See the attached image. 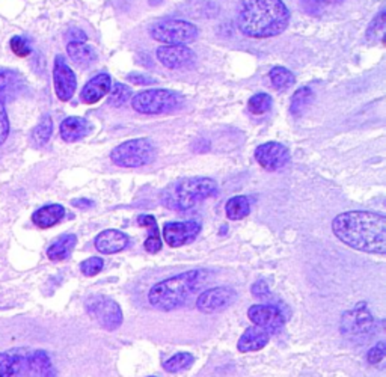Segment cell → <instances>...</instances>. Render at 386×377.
<instances>
[{"instance_id":"6da1fadb","label":"cell","mask_w":386,"mask_h":377,"mask_svg":"<svg viewBox=\"0 0 386 377\" xmlns=\"http://www.w3.org/2000/svg\"><path fill=\"white\" fill-rule=\"evenodd\" d=\"M332 231L347 246L383 257L386 218L371 211H345L332 220Z\"/></svg>"},{"instance_id":"7a4b0ae2","label":"cell","mask_w":386,"mask_h":377,"mask_svg":"<svg viewBox=\"0 0 386 377\" xmlns=\"http://www.w3.org/2000/svg\"><path fill=\"white\" fill-rule=\"evenodd\" d=\"M290 23V11L282 0H245L237 15L240 32L251 38H272Z\"/></svg>"},{"instance_id":"3957f363","label":"cell","mask_w":386,"mask_h":377,"mask_svg":"<svg viewBox=\"0 0 386 377\" xmlns=\"http://www.w3.org/2000/svg\"><path fill=\"white\" fill-rule=\"evenodd\" d=\"M208 272L195 269L175 275L156 284L148 293V300L156 310L174 311L185 305L193 293L207 282Z\"/></svg>"},{"instance_id":"277c9868","label":"cell","mask_w":386,"mask_h":377,"mask_svg":"<svg viewBox=\"0 0 386 377\" xmlns=\"http://www.w3.org/2000/svg\"><path fill=\"white\" fill-rule=\"evenodd\" d=\"M219 187L215 180L206 177L182 178L172 183L164 189L160 201L169 210L186 211L197 206V204L218 195Z\"/></svg>"},{"instance_id":"5b68a950","label":"cell","mask_w":386,"mask_h":377,"mask_svg":"<svg viewBox=\"0 0 386 377\" xmlns=\"http://www.w3.org/2000/svg\"><path fill=\"white\" fill-rule=\"evenodd\" d=\"M156 159V148L149 139H133L115 147L110 152V160L121 168L147 166Z\"/></svg>"},{"instance_id":"8992f818","label":"cell","mask_w":386,"mask_h":377,"mask_svg":"<svg viewBox=\"0 0 386 377\" xmlns=\"http://www.w3.org/2000/svg\"><path fill=\"white\" fill-rule=\"evenodd\" d=\"M149 34L166 46H185L198 38V27L185 20H161L151 26Z\"/></svg>"},{"instance_id":"52a82bcc","label":"cell","mask_w":386,"mask_h":377,"mask_svg":"<svg viewBox=\"0 0 386 377\" xmlns=\"http://www.w3.org/2000/svg\"><path fill=\"white\" fill-rule=\"evenodd\" d=\"M89 317L106 331H117L124 322L119 305L105 294H94L85 302Z\"/></svg>"},{"instance_id":"ba28073f","label":"cell","mask_w":386,"mask_h":377,"mask_svg":"<svg viewBox=\"0 0 386 377\" xmlns=\"http://www.w3.org/2000/svg\"><path fill=\"white\" fill-rule=\"evenodd\" d=\"M131 106L139 114L160 115L177 106V95L166 89H149L133 97Z\"/></svg>"},{"instance_id":"9c48e42d","label":"cell","mask_w":386,"mask_h":377,"mask_svg":"<svg viewBox=\"0 0 386 377\" xmlns=\"http://www.w3.org/2000/svg\"><path fill=\"white\" fill-rule=\"evenodd\" d=\"M237 300V291L231 287H215L199 294L197 308L204 314L222 312Z\"/></svg>"},{"instance_id":"30bf717a","label":"cell","mask_w":386,"mask_h":377,"mask_svg":"<svg viewBox=\"0 0 386 377\" xmlns=\"http://www.w3.org/2000/svg\"><path fill=\"white\" fill-rule=\"evenodd\" d=\"M248 317L253 326H258L267 333H278L286 324L282 311L273 305H253L248 310Z\"/></svg>"},{"instance_id":"8fae6325","label":"cell","mask_w":386,"mask_h":377,"mask_svg":"<svg viewBox=\"0 0 386 377\" xmlns=\"http://www.w3.org/2000/svg\"><path fill=\"white\" fill-rule=\"evenodd\" d=\"M199 232L201 223L198 220L168 222L164 227V239L171 248H180L192 243Z\"/></svg>"},{"instance_id":"7c38bea8","label":"cell","mask_w":386,"mask_h":377,"mask_svg":"<svg viewBox=\"0 0 386 377\" xmlns=\"http://www.w3.org/2000/svg\"><path fill=\"white\" fill-rule=\"evenodd\" d=\"M255 160L266 171L275 172L287 166L290 161V151L279 142H267L255 150Z\"/></svg>"},{"instance_id":"4fadbf2b","label":"cell","mask_w":386,"mask_h":377,"mask_svg":"<svg viewBox=\"0 0 386 377\" xmlns=\"http://www.w3.org/2000/svg\"><path fill=\"white\" fill-rule=\"evenodd\" d=\"M53 85L56 95L60 101H68L74 95L77 88V80L73 70L68 67L62 56H56L53 67Z\"/></svg>"},{"instance_id":"5bb4252c","label":"cell","mask_w":386,"mask_h":377,"mask_svg":"<svg viewBox=\"0 0 386 377\" xmlns=\"http://www.w3.org/2000/svg\"><path fill=\"white\" fill-rule=\"evenodd\" d=\"M373 328V317L365 303H359L357 308L344 312L341 319V329L347 335H361L370 332Z\"/></svg>"},{"instance_id":"9a60e30c","label":"cell","mask_w":386,"mask_h":377,"mask_svg":"<svg viewBox=\"0 0 386 377\" xmlns=\"http://www.w3.org/2000/svg\"><path fill=\"white\" fill-rule=\"evenodd\" d=\"M156 56L160 64H164L166 68L178 70L185 68L195 60V53L189 47L185 46H164L159 47Z\"/></svg>"},{"instance_id":"2e32d148","label":"cell","mask_w":386,"mask_h":377,"mask_svg":"<svg viewBox=\"0 0 386 377\" xmlns=\"http://www.w3.org/2000/svg\"><path fill=\"white\" fill-rule=\"evenodd\" d=\"M18 77L14 73H0V145L4 144L9 135V119L5 109V100L11 94L18 84Z\"/></svg>"},{"instance_id":"e0dca14e","label":"cell","mask_w":386,"mask_h":377,"mask_svg":"<svg viewBox=\"0 0 386 377\" xmlns=\"http://www.w3.org/2000/svg\"><path fill=\"white\" fill-rule=\"evenodd\" d=\"M128 244L127 234L118 230H105L101 231L95 237V248L98 252L112 256V253H118L124 251Z\"/></svg>"},{"instance_id":"ac0fdd59","label":"cell","mask_w":386,"mask_h":377,"mask_svg":"<svg viewBox=\"0 0 386 377\" xmlns=\"http://www.w3.org/2000/svg\"><path fill=\"white\" fill-rule=\"evenodd\" d=\"M112 86V79L109 74L101 73L95 77L91 79L88 84L84 86L82 93H80V98L85 105H95L105 95L109 94Z\"/></svg>"},{"instance_id":"d6986e66","label":"cell","mask_w":386,"mask_h":377,"mask_svg":"<svg viewBox=\"0 0 386 377\" xmlns=\"http://www.w3.org/2000/svg\"><path fill=\"white\" fill-rule=\"evenodd\" d=\"M269 340H270V333L258 328V326H252V328H248L245 332H243V335L237 343V349L241 353L258 352L266 348Z\"/></svg>"},{"instance_id":"ffe728a7","label":"cell","mask_w":386,"mask_h":377,"mask_svg":"<svg viewBox=\"0 0 386 377\" xmlns=\"http://www.w3.org/2000/svg\"><path fill=\"white\" fill-rule=\"evenodd\" d=\"M65 209L60 204H48L41 209H38L32 215V222L38 228H52L56 223L64 219Z\"/></svg>"},{"instance_id":"44dd1931","label":"cell","mask_w":386,"mask_h":377,"mask_svg":"<svg viewBox=\"0 0 386 377\" xmlns=\"http://www.w3.org/2000/svg\"><path fill=\"white\" fill-rule=\"evenodd\" d=\"M88 131H89V124L84 118L71 117L64 119L62 124H60V138H62L65 142H77L82 138H85Z\"/></svg>"},{"instance_id":"7402d4cb","label":"cell","mask_w":386,"mask_h":377,"mask_svg":"<svg viewBox=\"0 0 386 377\" xmlns=\"http://www.w3.org/2000/svg\"><path fill=\"white\" fill-rule=\"evenodd\" d=\"M76 243L77 237L74 234H64V236L58 237L52 243V246L47 249V257L52 261H64L71 256Z\"/></svg>"},{"instance_id":"603a6c76","label":"cell","mask_w":386,"mask_h":377,"mask_svg":"<svg viewBox=\"0 0 386 377\" xmlns=\"http://www.w3.org/2000/svg\"><path fill=\"white\" fill-rule=\"evenodd\" d=\"M67 53L73 59V62L80 67H88L97 60L95 50L85 43H79V41H71L67 46Z\"/></svg>"},{"instance_id":"cb8c5ba5","label":"cell","mask_w":386,"mask_h":377,"mask_svg":"<svg viewBox=\"0 0 386 377\" xmlns=\"http://www.w3.org/2000/svg\"><path fill=\"white\" fill-rule=\"evenodd\" d=\"M138 223L140 227H145L149 231V236L144 243V248L149 253H157L161 249V239L159 234L157 220L154 216L151 215H140L138 218Z\"/></svg>"},{"instance_id":"d4e9b609","label":"cell","mask_w":386,"mask_h":377,"mask_svg":"<svg viewBox=\"0 0 386 377\" xmlns=\"http://www.w3.org/2000/svg\"><path fill=\"white\" fill-rule=\"evenodd\" d=\"M227 216L229 220H241L251 213V204L246 197H234L227 202Z\"/></svg>"},{"instance_id":"484cf974","label":"cell","mask_w":386,"mask_h":377,"mask_svg":"<svg viewBox=\"0 0 386 377\" xmlns=\"http://www.w3.org/2000/svg\"><path fill=\"white\" fill-rule=\"evenodd\" d=\"M52 133H53V121L48 115H46L41 121L38 122V126L32 130L30 139H32V142L36 147H44L48 142V139L52 138Z\"/></svg>"},{"instance_id":"4316f807","label":"cell","mask_w":386,"mask_h":377,"mask_svg":"<svg viewBox=\"0 0 386 377\" xmlns=\"http://www.w3.org/2000/svg\"><path fill=\"white\" fill-rule=\"evenodd\" d=\"M23 358L17 355L0 353V377H14L22 369Z\"/></svg>"},{"instance_id":"83f0119b","label":"cell","mask_w":386,"mask_h":377,"mask_svg":"<svg viewBox=\"0 0 386 377\" xmlns=\"http://www.w3.org/2000/svg\"><path fill=\"white\" fill-rule=\"evenodd\" d=\"M193 362H195L193 355H190L187 352H180L165 362V370L168 373H180V371L189 370L193 365Z\"/></svg>"},{"instance_id":"f1b7e54d","label":"cell","mask_w":386,"mask_h":377,"mask_svg":"<svg viewBox=\"0 0 386 377\" xmlns=\"http://www.w3.org/2000/svg\"><path fill=\"white\" fill-rule=\"evenodd\" d=\"M294 76L290 70L286 67H275L270 71V81L273 88L277 89H287L294 85Z\"/></svg>"},{"instance_id":"f546056e","label":"cell","mask_w":386,"mask_h":377,"mask_svg":"<svg viewBox=\"0 0 386 377\" xmlns=\"http://www.w3.org/2000/svg\"><path fill=\"white\" fill-rule=\"evenodd\" d=\"M312 97H314V94H312L311 88L303 86V88L298 89L291 98V105H290L291 114L299 115L305 107L310 106V103L312 101Z\"/></svg>"},{"instance_id":"4dcf8cb0","label":"cell","mask_w":386,"mask_h":377,"mask_svg":"<svg viewBox=\"0 0 386 377\" xmlns=\"http://www.w3.org/2000/svg\"><path fill=\"white\" fill-rule=\"evenodd\" d=\"M131 94H133V93H131V89L127 85L117 84L114 86V89H112V93L109 94L107 105L112 106V107L124 106L127 101L131 98Z\"/></svg>"},{"instance_id":"1f68e13d","label":"cell","mask_w":386,"mask_h":377,"mask_svg":"<svg viewBox=\"0 0 386 377\" xmlns=\"http://www.w3.org/2000/svg\"><path fill=\"white\" fill-rule=\"evenodd\" d=\"M249 112L253 115H262L272 109V97L266 93L255 94L249 98Z\"/></svg>"},{"instance_id":"d6a6232c","label":"cell","mask_w":386,"mask_h":377,"mask_svg":"<svg viewBox=\"0 0 386 377\" xmlns=\"http://www.w3.org/2000/svg\"><path fill=\"white\" fill-rule=\"evenodd\" d=\"M367 38L371 43H383L385 38V11H380L378 15L374 17V20L371 22L368 30H367Z\"/></svg>"},{"instance_id":"836d02e7","label":"cell","mask_w":386,"mask_h":377,"mask_svg":"<svg viewBox=\"0 0 386 377\" xmlns=\"http://www.w3.org/2000/svg\"><path fill=\"white\" fill-rule=\"evenodd\" d=\"M105 261L101 260L100 257H91L85 261L80 263V272H82L85 277H95L103 269Z\"/></svg>"},{"instance_id":"e575fe53","label":"cell","mask_w":386,"mask_h":377,"mask_svg":"<svg viewBox=\"0 0 386 377\" xmlns=\"http://www.w3.org/2000/svg\"><path fill=\"white\" fill-rule=\"evenodd\" d=\"M11 48H13V52L20 58H26L30 55V52H32V48H30L27 39L23 37H14L11 39Z\"/></svg>"},{"instance_id":"d590c367","label":"cell","mask_w":386,"mask_h":377,"mask_svg":"<svg viewBox=\"0 0 386 377\" xmlns=\"http://www.w3.org/2000/svg\"><path fill=\"white\" fill-rule=\"evenodd\" d=\"M385 355H386V344H385V341H379V343L375 344L374 348L368 352L367 361H368L371 365H378V364H380V362L385 359Z\"/></svg>"},{"instance_id":"8d00e7d4","label":"cell","mask_w":386,"mask_h":377,"mask_svg":"<svg viewBox=\"0 0 386 377\" xmlns=\"http://www.w3.org/2000/svg\"><path fill=\"white\" fill-rule=\"evenodd\" d=\"M252 294L257 298L270 296V290L267 287L266 281H258L255 285H252Z\"/></svg>"},{"instance_id":"74e56055","label":"cell","mask_w":386,"mask_h":377,"mask_svg":"<svg viewBox=\"0 0 386 377\" xmlns=\"http://www.w3.org/2000/svg\"><path fill=\"white\" fill-rule=\"evenodd\" d=\"M130 81H133V84L136 85H152L156 84V80L149 77V76H145V74H130L127 77Z\"/></svg>"},{"instance_id":"f35d334b","label":"cell","mask_w":386,"mask_h":377,"mask_svg":"<svg viewBox=\"0 0 386 377\" xmlns=\"http://www.w3.org/2000/svg\"><path fill=\"white\" fill-rule=\"evenodd\" d=\"M35 374L36 377H56V373L52 365H47V366H43V369L35 370Z\"/></svg>"},{"instance_id":"ab89813d","label":"cell","mask_w":386,"mask_h":377,"mask_svg":"<svg viewBox=\"0 0 386 377\" xmlns=\"http://www.w3.org/2000/svg\"><path fill=\"white\" fill-rule=\"evenodd\" d=\"M71 204H73L74 207H79V209H91L94 206V202L91 199H85V198H80V199H74L71 201Z\"/></svg>"},{"instance_id":"60d3db41","label":"cell","mask_w":386,"mask_h":377,"mask_svg":"<svg viewBox=\"0 0 386 377\" xmlns=\"http://www.w3.org/2000/svg\"><path fill=\"white\" fill-rule=\"evenodd\" d=\"M314 2H317V4H337V2H341V0H314Z\"/></svg>"},{"instance_id":"b9f144b4","label":"cell","mask_w":386,"mask_h":377,"mask_svg":"<svg viewBox=\"0 0 386 377\" xmlns=\"http://www.w3.org/2000/svg\"><path fill=\"white\" fill-rule=\"evenodd\" d=\"M151 377H154V376H151Z\"/></svg>"}]
</instances>
